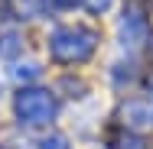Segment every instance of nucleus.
<instances>
[{"instance_id":"3","label":"nucleus","mask_w":153,"mask_h":149,"mask_svg":"<svg viewBox=\"0 0 153 149\" xmlns=\"http://www.w3.org/2000/svg\"><path fill=\"white\" fill-rule=\"evenodd\" d=\"M121 39H124V46H140V42L147 39V23H143L137 13H124V20H121Z\"/></svg>"},{"instance_id":"4","label":"nucleus","mask_w":153,"mask_h":149,"mask_svg":"<svg viewBox=\"0 0 153 149\" xmlns=\"http://www.w3.org/2000/svg\"><path fill=\"white\" fill-rule=\"evenodd\" d=\"M121 114L130 126H150L153 123V110H150V104H143V101H127Z\"/></svg>"},{"instance_id":"5","label":"nucleus","mask_w":153,"mask_h":149,"mask_svg":"<svg viewBox=\"0 0 153 149\" xmlns=\"http://www.w3.org/2000/svg\"><path fill=\"white\" fill-rule=\"evenodd\" d=\"M13 75H16L20 81H23V78H26V81H30V78H39V65H33V62H26V65H20V68H16Z\"/></svg>"},{"instance_id":"6","label":"nucleus","mask_w":153,"mask_h":149,"mask_svg":"<svg viewBox=\"0 0 153 149\" xmlns=\"http://www.w3.org/2000/svg\"><path fill=\"white\" fill-rule=\"evenodd\" d=\"M42 149H65V139H62V136H52V139H42Z\"/></svg>"},{"instance_id":"1","label":"nucleus","mask_w":153,"mask_h":149,"mask_svg":"<svg viewBox=\"0 0 153 149\" xmlns=\"http://www.w3.org/2000/svg\"><path fill=\"white\" fill-rule=\"evenodd\" d=\"M98 36L85 26H59L49 36V52L59 62H85L94 52Z\"/></svg>"},{"instance_id":"2","label":"nucleus","mask_w":153,"mask_h":149,"mask_svg":"<svg viewBox=\"0 0 153 149\" xmlns=\"http://www.w3.org/2000/svg\"><path fill=\"white\" fill-rule=\"evenodd\" d=\"M13 107H16V117L23 120V123H46V120L52 117V110H56L49 91H36V88L20 91Z\"/></svg>"},{"instance_id":"7","label":"nucleus","mask_w":153,"mask_h":149,"mask_svg":"<svg viewBox=\"0 0 153 149\" xmlns=\"http://www.w3.org/2000/svg\"><path fill=\"white\" fill-rule=\"evenodd\" d=\"M91 7H94V10H101V7H108V0H91Z\"/></svg>"},{"instance_id":"8","label":"nucleus","mask_w":153,"mask_h":149,"mask_svg":"<svg viewBox=\"0 0 153 149\" xmlns=\"http://www.w3.org/2000/svg\"><path fill=\"white\" fill-rule=\"evenodd\" d=\"M150 88H153V84H150Z\"/></svg>"}]
</instances>
